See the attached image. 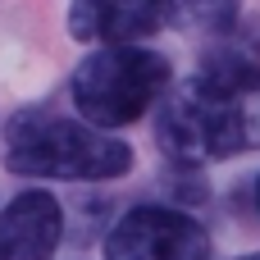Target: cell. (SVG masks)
Segmentation results:
<instances>
[{"label":"cell","mask_w":260,"mask_h":260,"mask_svg":"<svg viewBox=\"0 0 260 260\" xmlns=\"http://www.w3.org/2000/svg\"><path fill=\"white\" fill-rule=\"evenodd\" d=\"M5 165L18 178H55V183H114L133 169V146L91 128L87 119H69L55 110H23L5 128Z\"/></svg>","instance_id":"1"},{"label":"cell","mask_w":260,"mask_h":260,"mask_svg":"<svg viewBox=\"0 0 260 260\" xmlns=\"http://www.w3.org/2000/svg\"><path fill=\"white\" fill-rule=\"evenodd\" d=\"M155 137L178 165H210L260 142V128L251 114V96L224 91L210 78L192 73L187 82L160 96Z\"/></svg>","instance_id":"2"},{"label":"cell","mask_w":260,"mask_h":260,"mask_svg":"<svg viewBox=\"0 0 260 260\" xmlns=\"http://www.w3.org/2000/svg\"><path fill=\"white\" fill-rule=\"evenodd\" d=\"M169 87H174L169 59L146 46H101L69 78L73 110L105 133L137 123L151 105H160Z\"/></svg>","instance_id":"3"},{"label":"cell","mask_w":260,"mask_h":260,"mask_svg":"<svg viewBox=\"0 0 260 260\" xmlns=\"http://www.w3.org/2000/svg\"><path fill=\"white\" fill-rule=\"evenodd\" d=\"M105 260H210V233L174 206H137L110 229Z\"/></svg>","instance_id":"4"},{"label":"cell","mask_w":260,"mask_h":260,"mask_svg":"<svg viewBox=\"0 0 260 260\" xmlns=\"http://www.w3.org/2000/svg\"><path fill=\"white\" fill-rule=\"evenodd\" d=\"M169 23L165 0H73L69 5V32L73 41L91 46H133Z\"/></svg>","instance_id":"5"},{"label":"cell","mask_w":260,"mask_h":260,"mask_svg":"<svg viewBox=\"0 0 260 260\" xmlns=\"http://www.w3.org/2000/svg\"><path fill=\"white\" fill-rule=\"evenodd\" d=\"M64 238V206L50 192H18L0 210V260H50Z\"/></svg>","instance_id":"6"},{"label":"cell","mask_w":260,"mask_h":260,"mask_svg":"<svg viewBox=\"0 0 260 260\" xmlns=\"http://www.w3.org/2000/svg\"><path fill=\"white\" fill-rule=\"evenodd\" d=\"M201 78H210L224 91L256 96L260 91V23H229L215 32V46L201 55Z\"/></svg>","instance_id":"7"},{"label":"cell","mask_w":260,"mask_h":260,"mask_svg":"<svg viewBox=\"0 0 260 260\" xmlns=\"http://www.w3.org/2000/svg\"><path fill=\"white\" fill-rule=\"evenodd\" d=\"M169 5V23L178 27H229L238 18V0H165Z\"/></svg>","instance_id":"8"},{"label":"cell","mask_w":260,"mask_h":260,"mask_svg":"<svg viewBox=\"0 0 260 260\" xmlns=\"http://www.w3.org/2000/svg\"><path fill=\"white\" fill-rule=\"evenodd\" d=\"M256 210H260V178H256Z\"/></svg>","instance_id":"9"},{"label":"cell","mask_w":260,"mask_h":260,"mask_svg":"<svg viewBox=\"0 0 260 260\" xmlns=\"http://www.w3.org/2000/svg\"><path fill=\"white\" fill-rule=\"evenodd\" d=\"M238 260H260V251H256V256H238Z\"/></svg>","instance_id":"10"}]
</instances>
